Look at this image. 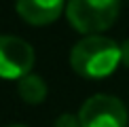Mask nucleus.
Segmentation results:
<instances>
[{"mask_svg":"<svg viewBox=\"0 0 129 127\" xmlns=\"http://www.w3.org/2000/svg\"><path fill=\"white\" fill-rule=\"evenodd\" d=\"M119 64H123L121 45L102 34H91L80 38L70 51L72 70L78 76L91 78V81L108 78L110 74H114Z\"/></svg>","mask_w":129,"mask_h":127,"instance_id":"nucleus-1","label":"nucleus"},{"mask_svg":"<svg viewBox=\"0 0 129 127\" xmlns=\"http://www.w3.org/2000/svg\"><path fill=\"white\" fill-rule=\"evenodd\" d=\"M119 11L121 0H68L66 17L76 32L91 36L110 30Z\"/></svg>","mask_w":129,"mask_h":127,"instance_id":"nucleus-2","label":"nucleus"},{"mask_svg":"<svg viewBox=\"0 0 129 127\" xmlns=\"http://www.w3.org/2000/svg\"><path fill=\"white\" fill-rule=\"evenodd\" d=\"M80 127H127L129 114L125 104L114 95H91L78 110Z\"/></svg>","mask_w":129,"mask_h":127,"instance_id":"nucleus-3","label":"nucleus"},{"mask_svg":"<svg viewBox=\"0 0 129 127\" xmlns=\"http://www.w3.org/2000/svg\"><path fill=\"white\" fill-rule=\"evenodd\" d=\"M36 53L30 42L19 36L0 34V78L19 81L34 70Z\"/></svg>","mask_w":129,"mask_h":127,"instance_id":"nucleus-4","label":"nucleus"},{"mask_svg":"<svg viewBox=\"0 0 129 127\" xmlns=\"http://www.w3.org/2000/svg\"><path fill=\"white\" fill-rule=\"evenodd\" d=\"M15 11L30 25H49L66 11V0H15Z\"/></svg>","mask_w":129,"mask_h":127,"instance_id":"nucleus-5","label":"nucleus"},{"mask_svg":"<svg viewBox=\"0 0 129 127\" xmlns=\"http://www.w3.org/2000/svg\"><path fill=\"white\" fill-rule=\"evenodd\" d=\"M47 91H49V89H47L45 78L38 76V74H34V72L25 74L23 78L17 81V93H19V98L23 100L25 104H30V106L42 104L47 100Z\"/></svg>","mask_w":129,"mask_h":127,"instance_id":"nucleus-6","label":"nucleus"},{"mask_svg":"<svg viewBox=\"0 0 129 127\" xmlns=\"http://www.w3.org/2000/svg\"><path fill=\"white\" fill-rule=\"evenodd\" d=\"M53 127H80L78 114H59L53 123Z\"/></svg>","mask_w":129,"mask_h":127,"instance_id":"nucleus-7","label":"nucleus"},{"mask_svg":"<svg viewBox=\"0 0 129 127\" xmlns=\"http://www.w3.org/2000/svg\"><path fill=\"white\" fill-rule=\"evenodd\" d=\"M121 55H123V66L129 68V40H125L121 45Z\"/></svg>","mask_w":129,"mask_h":127,"instance_id":"nucleus-8","label":"nucleus"},{"mask_svg":"<svg viewBox=\"0 0 129 127\" xmlns=\"http://www.w3.org/2000/svg\"><path fill=\"white\" fill-rule=\"evenodd\" d=\"M9 127H25V125H9Z\"/></svg>","mask_w":129,"mask_h":127,"instance_id":"nucleus-9","label":"nucleus"}]
</instances>
